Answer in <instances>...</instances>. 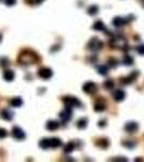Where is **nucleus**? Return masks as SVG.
Masks as SVG:
<instances>
[{
	"label": "nucleus",
	"instance_id": "12",
	"mask_svg": "<svg viewBox=\"0 0 144 162\" xmlns=\"http://www.w3.org/2000/svg\"><path fill=\"white\" fill-rule=\"evenodd\" d=\"M15 77V75H14V71L13 70H10V69H7L6 71L3 73V78L4 80L7 81H12Z\"/></svg>",
	"mask_w": 144,
	"mask_h": 162
},
{
	"label": "nucleus",
	"instance_id": "30",
	"mask_svg": "<svg viewBox=\"0 0 144 162\" xmlns=\"http://www.w3.org/2000/svg\"><path fill=\"white\" fill-rule=\"evenodd\" d=\"M123 145L125 146H127V147H129V148H133V147H134V146H136V144H134V143H123Z\"/></svg>",
	"mask_w": 144,
	"mask_h": 162
},
{
	"label": "nucleus",
	"instance_id": "31",
	"mask_svg": "<svg viewBox=\"0 0 144 162\" xmlns=\"http://www.w3.org/2000/svg\"><path fill=\"white\" fill-rule=\"evenodd\" d=\"M99 126H101V128H102V126H105V121H104V120H101V121L99 122Z\"/></svg>",
	"mask_w": 144,
	"mask_h": 162
},
{
	"label": "nucleus",
	"instance_id": "3",
	"mask_svg": "<svg viewBox=\"0 0 144 162\" xmlns=\"http://www.w3.org/2000/svg\"><path fill=\"white\" fill-rule=\"evenodd\" d=\"M102 41L99 40L98 38H92L90 41H89V43H88V48L92 50V51H98L100 49H102Z\"/></svg>",
	"mask_w": 144,
	"mask_h": 162
},
{
	"label": "nucleus",
	"instance_id": "7",
	"mask_svg": "<svg viewBox=\"0 0 144 162\" xmlns=\"http://www.w3.org/2000/svg\"><path fill=\"white\" fill-rule=\"evenodd\" d=\"M139 129V124L134 121H131V122H128L126 123V126H125V130L127 131L128 133H136V131Z\"/></svg>",
	"mask_w": 144,
	"mask_h": 162
},
{
	"label": "nucleus",
	"instance_id": "15",
	"mask_svg": "<svg viewBox=\"0 0 144 162\" xmlns=\"http://www.w3.org/2000/svg\"><path fill=\"white\" fill-rule=\"evenodd\" d=\"M105 25L103 24L102 21H96L94 24H93V29L94 30H99V32H103V30H105Z\"/></svg>",
	"mask_w": 144,
	"mask_h": 162
},
{
	"label": "nucleus",
	"instance_id": "28",
	"mask_svg": "<svg viewBox=\"0 0 144 162\" xmlns=\"http://www.w3.org/2000/svg\"><path fill=\"white\" fill-rule=\"evenodd\" d=\"M4 3L11 7V5H14V4L17 3V0H4Z\"/></svg>",
	"mask_w": 144,
	"mask_h": 162
},
{
	"label": "nucleus",
	"instance_id": "27",
	"mask_svg": "<svg viewBox=\"0 0 144 162\" xmlns=\"http://www.w3.org/2000/svg\"><path fill=\"white\" fill-rule=\"evenodd\" d=\"M8 135V132H7V130L2 129V128H0V138H4L6 136Z\"/></svg>",
	"mask_w": 144,
	"mask_h": 162
},
{
	"label": "nucleus",
	"instance_id": "10",
	"mask_svg": "<svg viewBox=\"0 0 144 162\" xmlns=\"http://www.w3.org/2000/svg\"><path fill=\"white\" fill-rule=\"evenodd\" d=\"M127 23V21L125 20L123 17H119V16H117L115 17L114 20H113V25L115 26V27H121L123 25Z\"/></svg>",
	"mask_w": 144,
	"mask_h": 162
},
{
	"label": "nucleus",
	"instance_id": "19",
	"mask_svg": "<svg viewBox=\"0 0 144 162\" xmlns=\"http://www.w3.org/2000/svg\"><path fill=\"white\" fill-rule=\"evenodd\" d=\"M98 12H99V7L95 5V4H93V5H91V7L88 8V14L89 15H95Z\"/></svg>",
	"mask_w": 144,
	"mask_h": 162
},
{
	"label": "nucleus",
	"instance_id": "16",
	"mask_svg": "<svg viewBox=\"0 0 144 162\" xmlns=\"http://www.w3.org/2000/svg\"><path fill=\"white\" fill-rule=\"evenodd\" d=\"M10 104L13 107H21V106L23 105V101H22V98H20V97H14V98L11 100Z\"/></svg>",
	"mask_w": 144,
	"mask_h": 162
},
{
	"label": "nucleus",
	"instance_id": "6",
	"mask_svg": "<svg viewBox=\"0 0 144 162\" xmlns=\"http://www.w3.org/2000/svg\"><path fill=\"white\" fill-rule=\"evenodd\" d=\"M96 91V84L94 82H91V81H88L83 84V92H86L88 94H92L94 93Z\"/></svg>",
	"mask_w": 144,
	"mask_h": 162
},
{
	"label": "nucleus",
	"instance_id": "25",
	"mask_svg": "<svg viewBox=\"0 0 144 162\" xmlns=\"http://www.w3.org/2000/svg\"><path fill=\"white\" fill-rule=\"evenodd\" d=\"M98 145L101 146L102 148H107L108 147V145H110V143H108V141L107 139H100V142H98Z\"/></svg>",
	"mask_w": 144,
	"mask_h": 162
},
{
	"label": "nucleus",
	"instance_id": "24",
	"mask_svg": "<svg viewBox=\"0 0 144 162\" xmlns=\"http://www.w3.org/2000/svg\"><path fill=\"white\" fill-rule=\"evenodd\" d=\"M105 105L102 104V103H98V104H95L94 105V110L95 111H103V110H105Z\"/></svg>",
	"mask_w": 144,
	"mask_h": 162
},
{
	"label": "nucleus",
	"instance_id": "2",
	"mask_svg": "<svg viewBox=\"0 0 144 162\" xmlns=\"http://www.w3.org/2000/svg\"><path fill=\"white\" fill-rule=\"evenodd\" d=\"M59 116H60V119L62 120V122L70 121V119H72V117H73V113H72V109H70V107H67V106H66L65 109L62 110Z\"/></svg>",
	"mask_w": 144,
	"mask_h": 162
},
{
	"label": "nucleus",
	"instance_id": "5",
	"mask_svg": "<svg viewBox=\"0 0 144 162\" xmlns=\"http://www.w3.org/2000/svg\"><path fill=\"white\" fill-rule=\"evenodd\" d=\"M12 135H13V137L15 138V139H17V141H22V139H24V138L26 137L24 131L21 129V128H19V126H14V128H13Z\"/></svg>",
	"mask_w": 144,
	"mask_h": 162
},
{
	"label": "nucleus",
	"instance_id": "9",
	"mask_svg": "<svg viewBox=\"0 0 144 162\" xmlns=\"http://www.w3.org/2000/svg\"><path fill=\"white\" fill-rule=\"evenodd\" d=\"M113 97H114V100H115L116 102H121L123 101V98L126 97V93L123 92V90H116V91H114V93H113Z\"/></svg>",
	"mask_w": 144,
	"mask_h": 162
},
{
	"label": "nucleus",
	"instance_id": "17",
	"mask_svg": "<svg viewBox=\"0 0 144 162\" xmlns=\"http://www.w3.org/2000/svg\"><path fill=\"white\" fill-rule=\"evenodd\" d=\"M87 124H88V119H86V118L79 119L78 121H77V123H76V126H77L78 129H85L87 126Z\"/></svg>",
	"mask_w": 144,
	"mask_h": 162
},
{
	"label": "nucleus",
	"instance_id": "1",
	"mask_svg": "<svg viewBox=\"0 0 144 162\" xmlns=\"http://www.w3.org/2000/svg\"><path fill=\"white\" fill-rule=\"evenodd\" d=\"M63 102L67 107H81V102L74 96H66L63 98Z\"/></svg>",
	"mask_w": 144,
	"mask_h": 162
},
{
	"label": "nucleus",
	"instance_id": "18",
	"mask_svg": "<svg viewBox=\"0 0 144 162\" xmlns=\"http://www.w3.org/2000/svg\"><path fill=\"white\" fill-rule=\"evenodd\" d=\"M39 146H40L42 149H48L50 148V139L45 138V139H41L39 142Z\"/></svg>",
	"mask_w": 144,
	"mask_h": 162
},
{
	"label": "nucleus",
	"instance_id": "14",
	"mask_svg": "<svg viewBox=\"0 0 144 162\" xmlns=\"http://www.w3.org/2000/svg\"><path fill=\"white\" fill-rule=\"evenodd\" d=\"M61 145H62V142L60 138H56V137L50 138V147L51 148H58Z\"/></svg>",
	"mask_w": 144,
	"mask_h": 162
},
{
	"label": "nucleus",
	"instance_id": "4",
	"mask_svg": "<svg viewBox=\"0 0 144 162\" xmlns=\"http://www.w3.org/2000/svg\"><path fill=\"white\" fill-rule=\"evenodd\" d=\"M52 70L50 68H47V67H42V68L39 69V71H38V76L41 78V79H43V80H48L50 78L52 77Z\"/></svg>",
	"mask_w": 144,
	"mask_h": 162
},
{
	"label": "nucleus",
	"instance_id": "20",
	"mask_svg": "<svg viewBox=\"0 0 144 162\" xmlns=\"http://www.w3.org/2000/svg\"><path fill=\"white\" fill-rule=\"evenodd\" d=\"M76 148V145H75V143H73V142H70V143H68L67 145L64 147V151H65L66 154H70V152H72L73 150Z\"/></svg>",
	"mask_w": 144,
	"mask_h": 162
},
{
	"label": "nucleus",
	"instance_id": "8",
	"mask_svg": "<svg viewBox=\"0 0 144 162\" xmlns=\"http://www.w3.org/2000/svg\"><path fill=\"white\" fill-rule=\"evenodd\" d=\"M0 117L2 118L3 120H6V121H11V120L13 119V113L11 111V110H9L8 108H6V109L1 110Z\"/></svg>",
	"mask_w": 144,
	"mask_h": 162
},
{
	"label": "nucleus",
	"instance_id": "13",
	"mask_svg": "<svg viewBox=\"0 0 144 162\" xmlns=\"http://www.w3.org/2000/svg\"><path fill=\"white\" fill-rule=\"evenodd\" d=\"M45 128L49 130V131H55V130H58L60 128V123L56 121H48Z\"/></svg>",
	"mask_w": 144,
	"mask_h": 162
},
{
	"label": "nucleus",
	"instance_id": "21",
	"mask_svg": "<svg viewBox=\"0 0 144 162\" xmlns=\"http://www.w3.org/2000/svg\"><path fill=\"white\" fill-rule=\"evenodd\" d=\"M98 71H99L100 75H102V76H106L107 73H108V68H107L105 65H101L98 67Z\"/></svg>",
	"mask_w": 144,
	"mask_h": 162
},
{
	"label": "nucleus",
	"instance_id": "23",
	"mask_svg": "<svg viewBox=\"0 0 144 162\" xmlns=\"http://www.w3.org/2000/svg\"><path fill=\"white\" fill-rule=\"evenodd\" d=\"M103 85H104V88L106 90H111L114 88V81L113 80H106L104 83H103Z\"/></svg>",
	"mask_w": 144,
	"mask_h": 162
},
{
	"label": "nucleus",
	"instance_id": "32",
	"mask_svg": "<svg viewBox=\"0 0 144 162\" xmlns=\"http://www.w3.org/2000/svg\"><path fill=\"white\" fill-rule=\"evenodd\" d=\"M0 41H1V35H0Z\"/></svg>",
	"mask_w": 144,
	"mask_h": 162
},
{
	"label": "nucleus",
	"instance_id": "22",
	"mask_svg": "<svg viewBox=\"0 0 144 162\" xmlns=\"http://www.w3.org/2000/svg\"><path fill=\"white\" fill-rule=\"evenodd\" d=\"M123 63L126 65V66H131V65L133 64V58H132L130 55H126V56L123 57Z\"/></svg>",
	"mask_w": 144,
	"mask_h": 162
},
{
	"label": "nucleus",
	"instance_id": "11",
	"mask_svg": "<svg viewBox=\"0 0 144 162\" xmlns=\"http://www.w3.org/2000/svg\"><path fill=\"white\" fill-rule=\"evenodd\" d=\"M139 76V73L136 71V70H134L133 73L129 76V77L127 78H125V79H123V83H126V84H128V83H131V82H133V81L136 80V78Z\"/></svg>",
	"mask_w": 144,
	"mask_h": 162
},
{
	"label": "nucleus",
	"instance_id": "26",
	"mask_svg": "<svg viewBox=\"0 0 144 162\" xmlns=\"http://www.w3.org/2000/svg\"><path fill=\"white\" fill-rule=\"evenodd\" d=\"M136 51H138V53L139 54H141V55H144V45H140L136 47Z\"/></svg>",
	"mask_w": 144,
	"mask_h": 162
},
{
	"label": "nucleus",
	"instance_id": "29",
	"mask_svg": "<svg viewBox=\"0 0 144 162\" xmlns=\"http://www.w3.org/2000/svg\"><path fill=\"white\" fill-rule=\"evenodd\" d=\"M110 65H111L112 67H116L117 66V61H116L115 58H111L110 60Z\"/></svg>",
	"mask_w": 144,
	"mask_h": 162
}]
</instances>
